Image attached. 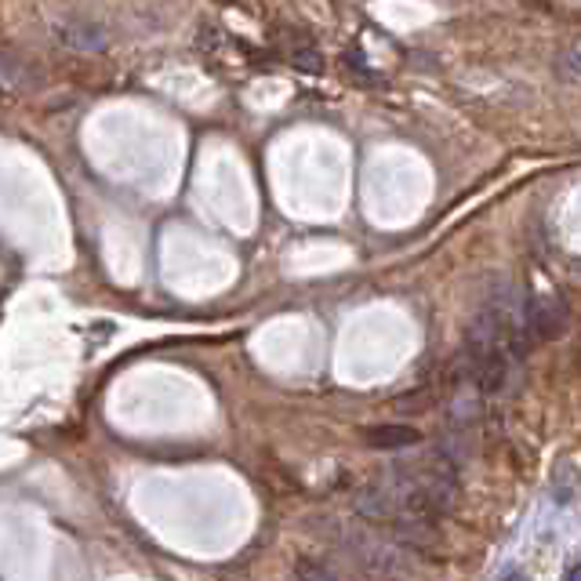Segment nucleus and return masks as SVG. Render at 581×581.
I'll list each match as a JSON object with an SVG mask.
<instances>
[{
  "label": "nucleus",
  "instance_id": "obj_4",
  "mask_svg": "<svg viewBox=\"0 0 581 581\" xmlns=\"http://www.w3.org/2000/svg\"><path fill=\"white\" fill-rule=\"evenodd\" d=\"M501 581H523V578H520L516 571H512V574H506V578H501Z\"/></svg>",
  "mask_w": 581,
  "mask_h": 581
},
{
  "label": "nucleus",
  "instance_id": "obj_5",
  "mask_svg": "<svg viewBox=\"0 0 581 581\" xmlns=\"http://www.w3.org/2000/svg\"><path fill=\"white\" fill-rule=\"evenodd\" d=\"M382 581H396V578H382Z\"/></svg>",
  "mask_w": 581,
  "mask_h": 581
},
{
  "label": "nucleus",
  "instance_id": "obj_1",
  "mask_svg": "<svg viewBox=\"0 0 581 581\" xmlns=\"http://www.w3.org/2000/svg\"><path fill=\"white\" fill-rule=\"evenodd\" d=\"M567 313L556 299H523V327H527V338H542L549 341L563 332Z\"/></svg>",
  "mask_w": 581,
  "mask_h": 581
},
{
  "label": "nucleus",
  "instance_id": "obj_3",
  "mask_svg": "<svg viewBox=\"0 0 581 581\" xmlns=\"http://www.w3.org/2000/svg\"><path fill=\"white\" fill-rule=\"evenodd\" d=\"M563 581H581V560H574L571 567H567V574H563Z\"/></svg>",
  "mask_w": 581,
  "mask_h": 581
},
{
  "label": "nucleus",
  "instance_id": "obj_2",
  "mask_svg": "<svg viewBox=\"0 0 581 581\" xmlns=\"http://www.w3.org/2000/svg\"><path fill=\"white\" fill-rule=\"evenodd\" d=\"M363 440L379 451H404V448H415L418 443V429L400 426V421H382V426H371L368 432H363Z\"/></svg>",
  "mask_w": 581,
  "mask_h": 581
}]
</instances>
